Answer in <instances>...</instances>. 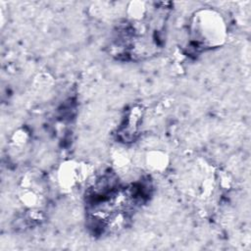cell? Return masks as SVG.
Returning a JSON list of instances; mask_svg holds the SVG:
<instances>
[{
	"label": "cell",
	"instance_id": "obj_5",
	"mask_svg": "<svg viewBox=\"0 0 251 251\" xmlns=\"http://www.w3.org/2000/svg\"><path fill=\"white\" fill-rule=\"evenodd\" d=\"M26 139H27V134L25 131H20V132L15 133L13 141L17 145H23V144H25L26 142Z\"/></svg>",
	"mask_w": 251,
	"mask_h": 251
},
{
	"label": "cell",
	"instance_id": "obj_1",
	"mask_svg": "<svg viewBox=\"0 0 251 251\" xmlns=\"http://www.w3.org/2000/svg\"><path fill=\"white\" fill-rule=\"evenodd\" d=\"M194 40L207 47L222 45L226 37V27L223 17L213 10H201L195 14L191 24Z\"/></svg>",
	"mask_w": 251,
	"mask_h": 251
},
{
	"label": "cell",
	"instance_id": "obj_4",
	"mask_svg": "<svg viewBox=\"0 0 251 251\" xmlns=\"http://www.w3.org/2000/svg\"><path fill=\"white\" fill-rule=\"evenodd\" d=\"M127 13L131 19L134 21H140L144 18L147 13V8L144 2H131L128 6Z\"/></svg>",
	"mask_w": 251,
	"mask_h": 251
},
{
	"label": "cell",
	"instance_id": "obj_3",
	"mask_svg": "<svg viewBox=\"0 0 251 251\" xmlns=\"http://www.w3.org/2000/svg\"><path fill=\"white\" fill-rule=\"evenodd\" d=\"M169 156L161 150H151L145 155V165L150 171L161 173L169 166Z\"/></svg>",
	"mask_w": 251,
	"mask_h": 251
},
{
	"label": "cell",
	"instance_id": "obj_2",
	"mask_svg": "<svg viewBox=\"0 0 251 251\" xmlns=\"http://www.w3.org/2000/svg\"><path fill=\"white\" fill-rule=\"evenodd\" d=\"M90 176L88 166L75 161L64 162L57 172V180L60 187L71 191Z\"/></svg>",
	"mask_w": 251,
	"mask_h": 251
}]
</instances>
